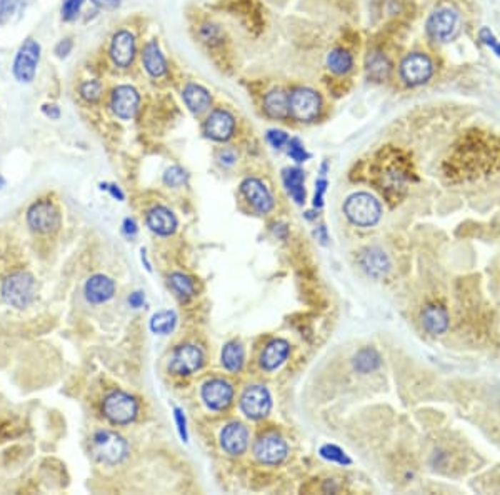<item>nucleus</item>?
<instances>
[{
    "mask_svg": "<svg viewBox=\"0 0 500 495\" xmlns=\"http://www.w3.org/2000/svg\"><path fill=\"white\" fill-rule=\"evenodd\" d=\"M344 214L357 227H374L382 217V205L369 192H355L345 200Z\"/></svg>",
    "mask_w": 500,
    "mask_h": 495,
    "instance_id": "1",
    "label": "nucleus"
},
{
    "mask_svg": "<svg viewBox=\"0 0 500 495\" xmlns=\"http://www.w3.org/2000/svg\"><path fill=\"white\" fill-rule=\"evenodd\" d=\"M90 450L99 462L115 465L129 455V444L125 442L122 435L110 432V430H100L92 437Z\"/></svg>",
    "mask_w": 500,
    "mask_h": 495,
    "instance_id": "2",
    "label": "nucleus"
},
{
    "mask_svg": "<svg viewBox=\"0 0 500 495\" xmlns=\"http://www.w3.org/2000/svg\"><path fill=\"white\" fill-rule=\"evenodd\" d=\"M102 412L114 425H127L137 417L139 402L127 392L114 390L104 399Z\"/></svg>",
    "mask_w": 500,
    "mask_h": 495,
    "instance_id": "3",
    "label": "nucleus"
},
{
    "mask_svg": "<svg viewBox=\"0 0 500 495\" xmlns=\"http://www.w3.org/2000/svg\"><path fill=\"white\" fill-rule=\"evenodd\" d=\"M2 297L15 309H24L35 297V280L27 272L10 274L2 284Z\"/></svg>",
    "mask_w": 500,
    "mask_h": 495,
    "instance_id": "4",
    "label": "nucleus"
},
{
    "mask_svg": "<svg viewBox=\"0 0 500 495\" xmlns=\"http://www.w3.org/2000/svg\"><path fill=\"white\" fill-rule=\"evenodd\" d=\"M290 117L299 122H314L322 112V97L310 87H297L289 94Z\"/></svg>",
    "mask_w": 500,
    "mask_h": 495,
    "instance_id": "5",
    "label": "nucleus"
},
{
    "mask_svg": "<svg viewBox=\"0 0 500 495\" xmlns=\"http://www.w3.org/2000/svg\"><path fill=\"white\" fill-rule=\"evenodd\" d=\"M240 409L245 417L252 420H262L272 409V395L265 385H249L240 397Z\"/></svg>",
    "mask_w": 500,
    "mask_h": 495,
    "instance_id": "6",
    "label": "nucleus"
},
{
    "mask_svg": "<svg viewBox=\"0 0 500 495\" xmlns=\"http://www.w3.org/2000/svg\"><path fill=\"white\" fill-rule=\"evenodd\" d=\"M202 349L194 344H182L170 355L169 370L175 375H192L204 365Z\"/></svg>",
    "mask_w": 500,
    "mask_h": 495,
    "instance_id": "7",
    "label": "nucleus"
},
{
    "mask_svg": "<svg viewBox=\"0 0 500 495\" xmlns=\"http://www.w3.org/2000/svg\"><path fill=\"white\" fill-rule=\"evenodd\" d=\"M30 229L39 234H54L60 227V212L50 200H39L27 212Z\"/></svg>",
    "mask_w": 500,
    "mask_h": 495,
    "instance_id": "8",
    "label": "nucleus"
},
{
    "mask_svg": "<svg viewBox=\"0 0 500 495\" xmlns=\"http://www.w3.org/2000/svg\"><path fill=\"white\" fill-rule=\"evenodd\" d=\"M40 60V44L34 39H27L20 45L17 55L14 60V75L19 82L29 84L35 77Z\"/></svg>",
    "mask_w": 500,
    "mask_h": 495,
    "instance_id": "9",
    "label": "nucleus"
},
{
    "mask_svg": "<svg viewBox=\"0 0 500 495\" xmlns=\"http://www.w3.org/2000/svg\"><path fill=\"white\" fill-rule=\"evenodd\" d=\"M434 64L427 54L412 52L400 64V75L407 85H422L432 77Z\"/></svg>",
    "mask_w": 500,
    "mask_h": 495,
    "instance_id": "10",
    "label": "nucleus"
},
{
    "mask_svg": "<svg viewBox=\"0 0 500 495\" xmlns=\"http://www.w3.org/2000/svg\"><path fill=\"white\" fill-rule=\"evenodd\" d=\"M287 442L277 434H267L257 439L254 445V455L260 464L279 465L287 459Z\"/></svg>",
    "mask_w": 500,
    "mask_h": 495,
    "instance_id": "11",
    "label": "nucleus"
},
{
    "mask_svg": "<svg viewBox=\"0 0 500 495\" xmlns=\"http://www.w3.org/2000/svg\"><path fill=\"white\" fill-rule=\"evenodd\" d=\"M202 400L210 410H227L234 400L232 384L224 379H210L202 387Z\"/></svg>",
    "mask_w": 500,
    "mask_h": 495,
    "instance_id": "12",
    "label": "nucleus"
},
{
    "mask_svg": "<svg viewBox=\"0 0 500 495\" xmlns=\"http://www.w3.org/2000/svg\"><path fill=\"white\" fill-rule=\"evenodd\" d=\"M110 59L120 69H127L134 64L135 55H137V42L132 32L129 30H119L114 34L112 42L109 49Z\"/></svg>",
    "mask_w": 500,
    "mask_h": 495,
    "instance_id": "13",
    "label": "nucleus"
},
{
    "mask_svg": "<svg viewBox=\"0 0 500 495\" xmlns=\"http://www.w3.org/2000/svg\"><path fill=\"white\" fill-rule=\"evenodd\" d=\"M204 132L215 142H227L235 132V119L229 110L215 109L204 122Z\"/></svg>",
    "mask_w": 500,
    "mask_h": 495,
    "instance_id": "14",
    "label": "nucleus"
},
{
    "mask_svg": "<svg viewBox=\"0 0 500 495\" xmlns=\"http://www.w3.org/2000/svg\"><path fill=\"white\" fill-rule=\"evenodd\" d=\"M240 192L259 214H269L274 209V197L267 185L260 179L247 177L240 184Z\"/></svg>",
    "mask_w": 500,
    "mask_h": 495,
    "instance_id": "15",
    "label": "nucleus"
},
{
    "mask_svg": "<svg viewBox=\"0 0 500 495\" xmlns=\"http://www.w3.org/2000/svg\"><path fill=\"white\" fill-rule=\"evenodd\" d=\"M459 15L455 10L440 9L434 12L427 20V32L434 40L447 42L457 32Z\"/></svg>",
    "mask_w": 500,
    "mask_h": 495,
    "instance_id": "16",
    "label": "nucleus"
},
{
    "mask_svg": "<svg viewBox=\"0 0 500 495\" xmlns=\"http://www.w3.org/2000/svg\"><path fill=\"white\" fill-rule=\"evenodd\" d=\"M140 95L132 85H119L114 89L112 99H110V107L112 112L122 120H130L139 112Z\"/></svg>",
    "mask_w": 500,
    "mask_h": 495,
    "instance_id": "17",
    "label": "nucleus"
},
{
    "mask_svg": "<svg viewBox=\"0 0 500 495\" xmlns=\"http://www.w3.org/2000/svg\"><path fill=\"white\" fill-rule=\"evenodd\" d=\"M220 445L232 457L245 454L249 447V430L244 424L230 422L220 432Z\"/></svg>",
    "mask_w": 500,
    "mask_h": 495,
    "instance_id": "18",
    "label": "nucleus"
},
{
    "mask_svg": "<svg viewBox=\"0 0 500 495\" xmlns=\"http://www.w3.org/2000/svg\"><path fill=\"white\" fill-rule=\"evenodd\" d=\"M84 292H85V299H87L90 304H95V305L104 304L114 297L115 282L104 274L92 275V277L85 282Z\"/></svg>",
    "mask_w": 500,
    "mask_h": 495,
    "instance_id": "19",
    "label": "nucleus"
},
{
    "mask_svg": "<svg viewBox=\"0 0 500 495\" xmlns=\"http://www.w3.org/2000/svg\"><path fill=\"white\" fill-rule=\"evenodd\" d=\"M147 225L154 234L169 237L177 230L179 222L172 210L164 207V205H157V207H152L147 212Z\"/></svg>",
    "mask_w": 500,
    "mask_h": 495,
    "instance_id": "20",
    "label": "nucleus"
},
{
    "mask_svg": "<svg viewBox=\"0 0 500 495\" xmlns=\"http://www.w3.org/2000/svg\"><path fill=\"white\" fill-rule=\"evenodd\" d=\"M359 262L365 270V274L374 279L384 277V275H387V272L390 270V260L387 257V254L379 247L365 249L364 252L360 254Z\"/></svg>",
    "mask_w": 500,
    "mask_h": 495,
    "instance_id": "21",
    "label": "nucleus"
},
{
    "mask_svg": "<svg viewBox=\"0 0 500 495\" xmlns=\"http://www.w3.org/2000/svg\"><path fill=\"white\" fill-rule=\"evenodd\" d=\"M420 324L430 335H440L449 329V314L444 305L429 304L420 312Z\"/></svg>",
    "mask_w": 500,
    "mask_h": 495,
    "instance_id": "22",
    "label": "nucleus"
},
{
    "mask_svg": "<svg viewBox=\"0 0 500 495\" xmlns=\"http://www.w3.org/2000/svg\"><path fill=\"white\" fill-rule=\"evenodd\" d=\"M290 354V344L284 339H274L272 342L265 345L262 355H260V367L267 372H274L287 360Z\"/></svg>",
    "mask_w": 500,
    "mask_h": 495,
    "instance_id": "23",
    "label": "nucleus"
},
{
    "mask_svg": "<svg viewBox=\"0 0 500 495\" xmlns=\"http://www.w3.org/2000/svg\"><path fill=\"white\" fill-rule=\"evenodd\" d=\"M182 99H184V104L187 105V109L194 115L207 112L210 105H212V95H210L209 90L202 87V85L194 84V82L185 85L182 90Z\"/></svg>",
    "mask_w": 500,
    "mask_h": 495,
    "instance_id": "24",
    "label": "nucleus"
},
{
    "mask_svg": "<svg viewBox=\"0 0 500 495\" xmlns=\"http://www.w3.org/2000/svg\"><path fill=\"white\" fill-rule=\"evenodd\" d=\"M142 64L150 77L160 79L167 74V60L160 50L157 40H150L142 50Z\"/></svg>",
    "mask_w": 500,
    "mask_h": 495,
    "instance_id": "25",
    "label": "nucleus"
},
{
    "mask_svg": "<svg viewBox=\"0 0 500 495\" xmlns=\"http://www.w3.org/2000/svg\"><path fill=\"white\" fill-rule=\"evenodd\" d=\"M264 112L267 117L274 120H285L290 117L289 107V94L284 89H272L265 94L264 97Z\"/></svg>",
    "mask_w": 500,
    "mask_h": 495,
    "instance_id": "26",
    "label": "nucleus"
},
{
    "mask_svg": "<svg viewBox=\"0 0 500 495\" xmlns=\"http://www.w3.org/2000/svg\"><path fill=\"white\" fill-rule=\"evenodd\" d=\"M282 180L285 189L290 197L295 200V204L302 205L305 202V197H307V192H305V172L299 167H289L284 169Z\"/></svg>",
    "mask_w": 500,
    "mask_h": 495,
    "instance_id": "27",
    "label": "nucleus"
},
{
    "mask_svg": "<svg viewBox=\"0 0 500 495\" xmlns=\"http://www.w3.org/2000/svg\"><path fill=\"white\" fill-rule=\"evenodd\" d=\"M390 70H392V64H390V60L384 54L372 52L365 59V72H367V77L374 80V82H382V80L387 79Z\"/></svg>",
    "mask_w": 500,
    "mask_h": 495,
    "instance_id": "28",
    "label": "nucleus"
},
{
    "mask_svg": "<svg viewBox=\"0 0 500 495\" xmlns=\"http://www.w3.org/2000/svg\"><path fill=\"white\" fill-rule=\"evenodd\" d=\"M220 360H222V365L229 370V372H234V374L240 372V370L244 369V362H245L244 347L239 342H235V340L227 342L224 345Z\"/></svg>",
    "mask_w": 500,
    "mask_h": 495,
    "instance_id": "29",
    "label": "nucleus"
},
{
    "mask_svg": "<svg viewBox=\"0 0 500 495\" xmlns=\"http://www.w3.org/2000/svg\"><path fill=\"white\" fill-rule=\"evenodd\" d=\"M327 67L335 75L349 74L354 67V57L347 49L335 47L327 55Z\"/></svg>",
    "mask_w": 500,
    "mask_h": 495,
    "instance_id": "30",
    "label": "nucleus"
},
{
    "mask_svg": "<svg viewBox=\"0 0 500 495\" xmlns=\"http://www.w3.org/2000/svg\"><path fill=\"white\" fill-rule=\"evenodd\" d=\"M382 365V357L374 347H364L354 355V369L359 374H370Z\"/></svg>",
    "mask_w": 500,
    "mask_h": 495,
    "instance_id": "31",
    "label": "nucleus"
},
{
    "mask_svg": "<svg viewBox=\"0 0 500 495\" xmlns=\"http://www.w3.org/2000/svg\"><path fill=\"white\" fill-rule=\"evenodd\" d=\"M177 325V314L174 310H160L150 319V330L157 335H167Z\"/></svg>",
    "mask_w": 500,
    "mask_h": 495,
    "instance_id": "32",
    "label": "nucleus"
},
{
    "mask_svg": "<svg viewBox=\"0 0 500 495\" xmlns=\"http://www.w3.org/2000/svg\"><path fill=\"white\" fill-rule=\"evenodd\" d=\"M169 285H170V289H172L174 292L184 300L192 299L195 295L194 280H192V277H189V275H185V274L174 272L169 277Z\"/></svg>",
    "mask_w": 500,
    "mask_h": 495,
    "instance_id": "33",
    "label": "nucleus"
},
{
    "mask_svg": "<svg viewBox=\"0 0 500 495\" xmlns=\"http://www.w3.org/2000/svg\"><path fill=\"white\" fill-rule=\"evenodd\" d=\"M30 0H0V22H9L15 14L27 7Z\"/></svg>",
    "mask_w": 500,
    "mask_h": 495,
    "instance_id": "34",
    "label": "nucleus"
},
{
    "mask_svg": "<svg viewBox=\"0 0 500 495\" xmlns=\"http://www.w3.org/2000/svg\"><path fill=\"white\" fill-rule=\"evenodd\" d=\"M320 455H322L325 460H329V462H335L340 465L352 464V460L349 459V455L345 454L342 449L337 447V445H332V444L322 445V447H320Z\"/></svg>",
    "mask_w": 500,
    "mask_h": 495,
    "instance_id": "35",
    "label": "nucleus"
},
{
    "mask_svg": "<svg viewBox=\"0 0 500 495\" xmlns=\"http://www.w3.org/2000/svg\"><path fill=\"white\" fill-rule=\"evenodd\" d=\"M187 179H189L187 170L179 167V165H172V167L165 170V174H164V184L169 185V187H172V189L182 187V185L187 182Z\"/></svg>",
    "mask_w": 500,
    "mask_h": 495,
    "instance_id": "36",
    "label": "nucleus"
},
{
    "mask_svg": "<svg viewBox=\"0 0 500 495\" xmlns=\"http://www.w3.org/2000/svg\"><path fill=\"white\" fill-rule=\"evenodd\" d=\"M80 97H82L85 102L95 104L99 102L100 97H102V84L99 80H87L80 85Z\"/></svg>",
    "mask_w": 500,
    "mask_h": 495,
    "instance_id": "37",
    "label": "nucleus"
},
{
    "mask_svg": "<svg viewBox=\"0 0 500 495\" xmlns=\"http://www.w3.org/2000/svg\"><path fill=\"white\" fill-rule=\"evenodd\" d=\"M287 154H289V157L292 159V160H295V162H297V164L307 162V160L310 159V154L307 152V150H305L302 140L297 139V137L289 139Z\"/></svg>",
    "mask_w": 500,
    "mask_h": 495,
    "instance_id": "38",
    "label": "nucleus"
},
{
    "mask_svg": "<svg viewBox=\"0 0 500 495\" xmlns=\"http://www.w3.org/2000/svg\"><path fill=\"white\" fill-rule=\"evenodd\" d=\"M82 5H84V0H64V4H62V19L67 20V22H70V20H74L79 15L80 9H82Z\"/></svg>",
    "mask_w": 500,
    "mask_h": 495,
    "instance_id": "39",
    "label": "nucleus"
},
{
    "mask_svg": "<svg viewBox=\"0 0 500 495\" xmlns=\"http://www.w3.org/2000/svg\"><path fill=\"white\" fill-rule=\"evenodd\" d=\"M289 139L290 137L287 135V132H284V130H280V129H270L267 132V142L277 150L285 147V145H287V142H289Z\"/></svg>",
    "mask_w": 500,
    "mask_h": 495,
    "instance_id": "40",
    "label": "nucleus"
},
{
    "mask_svg": "<svg viewBox=\"0 0 500 495\" xmlns=\"http://www.w3.org/2000/svg\"><path fill=\"white\" fill-rule=\"evenodd\" d=\"M327 179L324 177H320L317 179V182H315V195H314V207L315 209H320L324 205V194H325V190H327Z\"/></svg>",
    "mask_w": 500,
    "mask_h": 495,
    "instance_id": "41",
    "label": "nucleus"
},
{
    "mask_svg": "<svg viewBox=\"0 0 500 495\" xmlns=\"http://www.w3.org/2000/svg\"><path fill=\"white\" fill-rule=\"evenodd\" d=\"M174 417H175V424H177V429H179L180 437H182L184 442H187V440H189V434H187V419H185L184 410H182V409H179V407H175V409H174Z\"/></svg>",
    "mask_w": 500,
    "mask_h": 495,
    "instance_id": "42",
    "label": "nucleus"
},
{
    "mask_svg": "<svg viewBox=\"0 0 500 495\" xmlns=\"http://www.w3.org/2000/svg\"><path fill=\"white\" fill-rule=\"evenodd\" d=\"M480 40H482L485 45H489V47L494 50V54L500 59V42H497V39L494 37V34L490 32L487 27H484L482 30H480Z\"/></svg>",
    "mask_w": 500,
    "mask_h": 495,
    "instance_id": "43",
    "label": "nucleus"
},
{
    "mask_svg": "<svg viewBox=\"0 0 500 495\" xmlns=\"http://www.w3.org/2000/svg\"><path fill=\"white\" fill-rule=\"evenodd\" d=\"M72 47H74L72 40L64 39V40H60V42L57 44V47H55V54H57V57L64 59V57H67V55L70 54V50H72Z\"/></svg>",
    "mask_w": 500,
    "mask_h": 495,
    "instance_id": "44",
    "label": "nucleus"
},
{
    "mask_svg": "<svg viewBox=\"0 0 500 495\" xmlns=\"http://www.w3.org/2000/svg\"><path fill=\"white\" fill-rule=\"evenodd\" d=\"M219 160L222 165H227V167H230V165H234L235 160H237V155H235L234 150L224 149L219 152Z\"/></svg>",
    "mask_w": 500,
    "mask_h": 495,
    "instance_id": "45",
    "label": "nucleus"
},
{
    "mask_svg": "<svg viewBox=\"0 0 500 495\" xmlns=\"http://www.w3.org/2000/svg\"><path fill=\"white\" fill-rule=\"evenodd\" d=\"M145 302V297H144V294L142 292H134V294H130V297H129V304H130V307H134V309H140L144 305Z\"/></svg>",
    "mask_w": 500,
    "mask_h": 495,
    "instance_id": "46",
    "label": "nucleus"
},
{
    "mask_svg": "<svg viewBox=\"0 0 500 495\" xmlns=\"http://www.w3.org/2000/svg\"><path fill=\"white\" fill-rule=\"evenodd\" d=\"M42 112L47 115V117L54 119V120H57L60 117V109L57 107V105H54V104H45L44 107H42Z\"/></svg>",
    "mask_w": 500,
    "mask_h": 495,
    "instance_id": "47",
    "label": "nucleus"
},
{
    "mask_svg": "<svg viewBox=\"0 0 500 495\" xmlns=\"http://www.w3.org/2000/svg\"><path fill=\"white\" fill-rule=\"evenodd\" d=\"M92 2L97 5V7L107 9V10H114L120 5V0H92Z\"/></svg>",
    "mask_w": 500,
    "mask_h": 495,
    "instance_id": "48",
    "label": "nucleus"
},
{
    "mask_svg": "<svg viewBox=\"0 0 500 495\" xmlns=\"http://www.w3.org/2000/svg\"><path fill=\"white\" fill-rule=\"evenodd\" d=\"M137 230H139V229H137V224H135L132 219H125V220H124V232H125V234L132 237V235L137 234Z\"/></svg>",
    "mask_w": 500,
    "mask_h": 495,
    "instance_id": "49",
    "label": "nucleus"
},
{
    "mask_svg": "<svg viewBox=\"0 0 500 495\" xmlns=\"http://www.w3.org/2000/svg\"><path fill=\"white\" fill-rule=\"evenodd\" d=\"M102 189H107L109 190V192L110 194H112L114 195V197L115 199H119V200H124V197H125V195H124V192H122V190H120L119 187H117V185H107V184H102Z\"/></svg>",
    "mask_w": 500,
    "mask_h": 495,
    "instance_id": "50",
    "label": "nucleus"
},
{
    "mask_svg": "<svg viewBox=\"0 0 500 495\" xmlns=\"http://www.w3.org/2000/svg\"><path fill=\"white\" fill-rule=\"evenodd\" d=\"M315 235L320 239V242L325 244L329 240L327 237V230H325V225H320V227H317V230H315Z\"/></svg>",
    "mask_w": 500,
    "mask_h": 495,
    "instance_id": "51",
    "label": "nucleus"
},
{
    "mask_svg": "<svg viewBox=\"0 0 500 495\" xmlns=\"http://www.w3.org/2000/svg\"><path fill=\"white\" fill-rule=\"evenodd\" d=\"M4 185H5V180H4L2 177H0V189H2V187H4Z\"/></svg>",
    "mask_w": 500,
    "mask_h": 495,
    "instance_id": "52",
    "label": "nucleus"
}]
</instances>
